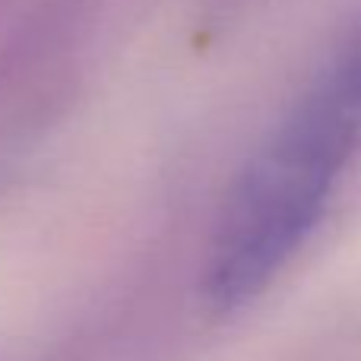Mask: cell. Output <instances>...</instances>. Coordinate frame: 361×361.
<instances>
[{
  "label": "cell",
  "instance_id": "cell-1",
  "mask_svg": "<svg viewBox=\"0 0 361 361\" xmlns=\"http://www.w3.org/2000/svg\"><path fill=\"white\" fill-rule=\"evenodd\" d=\"M361 143V29L241 175L209 263V295L238 305L295 254Z\"/></svg>",
  "mask_w": 361,
  "mask_h": 361
}]
</instances>
